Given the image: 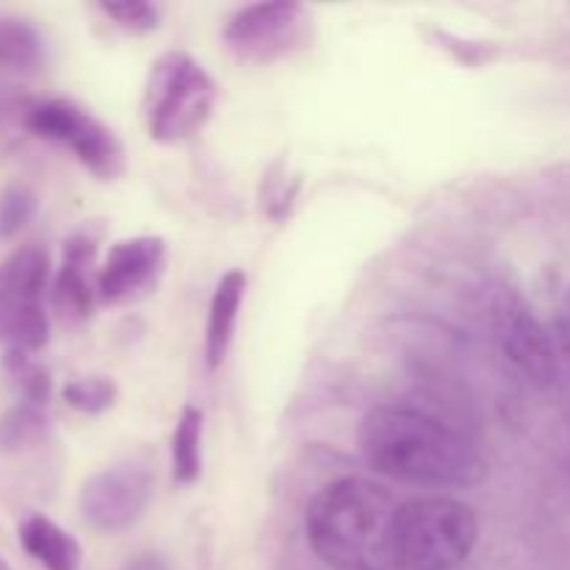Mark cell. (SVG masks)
Wrapping results in <instances>:
<instances>
[{
	"label": "cell",
	"instance_id": "cell-24",
	"mask_svg": "<svg viewBox=\"0 0 570 570\" xmlns=\"http://www.w3.org/2000/svg\"><path fill=\"white\" fill-rule=\"evenodd\" d=\"M0 570H11V568H9V562H6L3 557H0Z\"/></svg>",
	"mask_w": 570,
	"mask_h": 570
},
{
	"label": "cell",
	"instance_id": "cell-10",
	"mask_svg": "<svg viewBox=\"0 0 570 570\" xmlns=\"http://www.w3.org/2000/svg\"><path fill=\"white\" fill-rule=\"evenodd\" d=\"M165 262L167 245L161 237L120 239L109 248L98 278H95L98 298L109 306H122L145 298L159 284Z\"/></svg>",
	"mask_w": 570,
	"mask_h": 570
},
{
	"label": "cell",
	"instance_id": "cell-1",
	"mask_svg": "<svg viewBox=\"0 0 570 570\" xmlns=\"http://www.w3.org/2000/svg\"><path fill=\"white\" fill-rule=\"evenodd\" d=\"M360 454L382 476L417 488H473L488 476L482 451L415 406H373L356 432Z\"/></svg>",
	"mask_w": 570,
	"mask_h": 570
},
{
	"label": "cell",
	"instance_id": "cell-23",
	"mask_svg": "<svg viewBox=\"0 0 570 570\" xmlns=\"http://www.w3.org/2000/svg\"><path fill=\"white\" fill-rule=\"evenodd\" d=\"M122 570H167V566L159 560V557L142 554V557H137V560L128 562V566Z\"/></svg>",
	"mask_w": 570,
	"mask_h": 570
},
{
	"label": "cell",
	"instance_id": "cell-19",
	"mask_svg": "<svg viewBox=\"0 0 570 570\" xmlns=\"http://www.w3.org/2000/svg\"><path fill=\"white\" fill-rule=\"evenodd\" d=\"M37 215V195L31 187L14 181L0 193V243L17 237Z\"/></svg>",
	"mask_w": 570,
	"mask_h": 570
},
{
	"label": "cell",
	"instance_id": "cell-8",
	"mask_svg": "<svg viewBox=\"0 0 570 570\" xmlns=\"http://www.w3.org/2000/svg\"><path fill=\"white\" fill-rule=\"evenodd\" d=\"M309 14L301 3H250L228 17L223 28L228 50L250 65H271L304 48Z\"/></svg>",
	"mask_w": 570,
	"mask_h": 570
},
{
	"label": "cell",
	"instance_id": "cell-5",
	"mask_svg": "<svg viewBox=\"0 0 570 570\" xmlns=\"http://www.w3.org/2000/svg\"><path fill=\"white\" fill-rule=\"evenodd\" d=\"M48 282L50 259L42 245H22L0 262V343L6 351L37 354L48 345Z\"/></svg>",
	"mask_w": 570,
	"mask_h": 570
},
{
	"label": "cell",
	"instance_id": "cell-12",
	"mask_svg": "<svg viewBox=\"0 0 570 570\" xmlns=\"http://www.w3.org/2000/svg\"><path fill=\"white\" fill-rule=\"evenodd\" d=\"M245 287H248V276L243 271L223 273L220 282H217L215 295L209 301V315H206L204 354L209 371H217L226 362L234 332H237V317L245 298Z\"/></svg>",
	"mask_w": 570,
	"mask_h": 570
},
{
	"label": "cell",
	"instance_id": "cell-14",
	"mask_svg": "<svg viewBox=\"0 0 570 570\" xmlns=\"http://www.w3.org/2000/svg\"><path fill=\"white\" fill-rule=\"evenodd\" d=\"M45 65V39L20 17H0V70L31 76Z\"/></svg>",
	"mask_w": 570,
	"mask_h": 570
},
{
	"label": "cell",
	"instance_id": "cell-22",
	"mask_svg": "<svg viewBox=\"0 0 570 570\" xmlns=\"http://www.w3.org/2000/svg\"><path fill=\"white\" fill-rule=\"evenodd\" d=\"M557 343H560L562 356H566L568 367H570V287L562 298L560 315H557Z\"/></svg>",
	"mask_w": 570,
	"mask_h": 570
},
{
	"label": "cell",
	"instance_id": "cell-18",
	"mask_svg": "<svg viewBox=\"0 0 570 570\" xmlns=\"http://www.w3.org/2000/svg\"><path fill=\"white\" fill-rule=\"evenodd\" d=\"M61 395H65V401L72 410L83 412V415H100V412L115 406L117 384L109 376H83L67 382Z\"/></svg>",
	"mask_w": 570,
	"mask_h": 570
},
{
	"label": "cell",
	"instance_id": "cell-3",
	"mask_svg": "<svg viewBox=\"0 0 570 570\" xmlns=\"http://www.w3.org/2000/svg\"><path fill=\"white\" fill-rule=\"evenodd\" d=\"M476 543L479 518L465 501L449 495L404 501L390 527V570H454Z\"/></svg>",
	"mask_w": 570,
	"mask_h": 570
},
{
	"label": "cell",
	"instance_id": "cell-21",
	"mask_svg": "<svg viewBox=\"0 0 570 570\" xmlns=\"http://www.w3.org/2000/svg\"><path fill=\"white\" fill-rule=\"evenodd\" d=\"M438 37L440 48L449 50L460 65H482V61H493L499 56V45L493 42H471V39H460L454 33H445V31H434Z\"/></svg>",
	"mask_w": 570,
	"mask_h": 570
},
{
	"label": "cell",
	"instance_id": "cell-7",
	"mask_svg": "<svg viewBox=\"0 0 570 570\" xmlns=\"http://www.w3.org/2000/svg\"><path fill=\"white\" fill-rule=\"evenodd\" d=\"M154 471L126 460L92 473L78 493L83 523L100 534H120L142 521L154 501Z\"/></svg>",
	"mask_w": 570,
	"mask_h": 570
},
{
	"label": "cell",
	"instance_id": "cell-4",
	"mask_svg": "<svg viewBox=\"0 0 570 570\" xmlns=\"http://www.w3.org/2000/svg\"><path fill=\"white\" fill-rule=\"evenodd\" d=\"M215 104V78L189 53L170 50L150 65L142 95V117L150 139L165 145L187 142L209 122Z\"/></svg>",
	"mask_w": 570,
	"mask_h": 570
},
{
	"label": "cell",
	"instance_id": "cell-20",
	"mask_svg": "<svg viewBox=\"0 0 570 570\" xmlns=\"http://www.w3.org/2000/svg\"><path fill=\"white\" fill-rule=\"evenodd\" d=\"M109 20L126 33H148L159 26V9L148 0H120V3H100Z\"/></svg>",
	"mask_w": 570,
	"mask_h": 570
},
{
	"label": "cell",
	"instance_id": "cell-17",
	"mask_svg": "<svg viewBox=\"0 0 570 570\" xmlns=\"http://www.w3.org/2000/svg\"><path fill=\"white\" fill-rule=\"evenodd\" d=\"M3 367L26 404L45 406L50 399V373L26 351H6Z\"/></svg>",
	"mask_w": 570,
	"mask_h": 570
},
{
	"label": "cell",
	"instance_id": "cell-15",
	"mask_svg": "<svg viewBox=\"0 0 570 570\" xmlns=\"http://www.w3.org/2000/svg\"><path fill=\"white\" fill-rule=\"evenodd\" d=\"M200 443H204V412L198 406H184L173 429V476L181 484L198 482L200 476Z\"/></svg>",
	"mask_w": 570,
	"mask_h": 570
},
{
	"label": "cell",
	"instance_id": "cell-16",
	"mask_svg": "<svg viewBox=\"0 0 570 570\" xmlns=\"http://www.w3.org/2000/svg\"><path fill=\"white\" fill-rule=\"evenodd\" d=\"M48 434V421L42 415V406H33L20 401L0 417V449L3 451H26L42 443Z\"/></svg>",
	"mask_w": 570,
	"mask_h": 570
},
{
	"label": "cell",
	"instance_id": "cell-9",
	"mask_svg": "<svg viewBox=\"0 0 570 570\" xmlns=\"http://www.w3.org/2000/svg\"><path fill=\"white\" fill-rule=\"evenodd\" d=\"M495 337L501 351L518 373L534 387H551L557 382L554 340L534 317V312L515 293H501L493 312Z\"/></svg>",
	"mask_w": 570,
	"mask_h": 570
},
{
	"label": "cell",
	"instance_id": "cell-2",
	"mask_svg": "<svg viewBox=\"0 0 570 570\" xmlns=\"http://www.w3.org/2000/svg\"><path fill=\"white\" fill-rule=\"evenodd\" d=\"M399 504L382 484L343 476L306 507V540L334 570H390V527Z\"/></svg>",
	"mask_w": 570,
	"mask_h": 570
},
{
	"label": "cell",
	"instance_id": "cell-11",
	"mask_svg": "<svg viewBox=\"0 0 570 570\" xmlns=\"http://www.w3.org/2000/svg\"><path fill=\"white\" fill-rule=\"evenodd\" d=\"M100 237H104V228L95 223H83L65 243L61 265L53 276V289H50V301H53V309L61 323L78 326L92 315L98 289L89 282V267L98 254Z\"/></svg>",
	"mask_w": 570,
	"mask_h": 570
},
{
	"label": "cell",
	"instance_id": "cell-13",
	"mask_svg": "<svg viewBox=\"0 0 570 570\" xmlns=\"http://www.w3.org/2000/svg\"><path fill=\"white\" fill-rule=\"evenodd\" d=\"M20 546L31 560L45 570H78L81 566V546L70 532L50 521L48 515L31 512L20 523Z\"/></svg>",
	"mask_w": 570,
	"mask_h": 570
},
{
	"label": "cell",
	"instance_id": "cell-6",
	"mask_svg": "<svg viewBox=\"0 0 570 570\" xmlns=\"http://www.w3.org/2000/svg\"><path fill=\"white\" fill-rule=\"evenodd\" d=\"M26 128L33 137L70 148L100 181H115L126 173V148L120 137L76 100H37L26 109Z\"/></svg>",
	"mask_w": 570,
	"mask_h": 570
}]
</instances>
